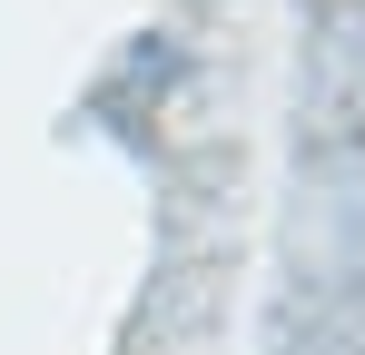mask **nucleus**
<instances>
[]
</instances>
